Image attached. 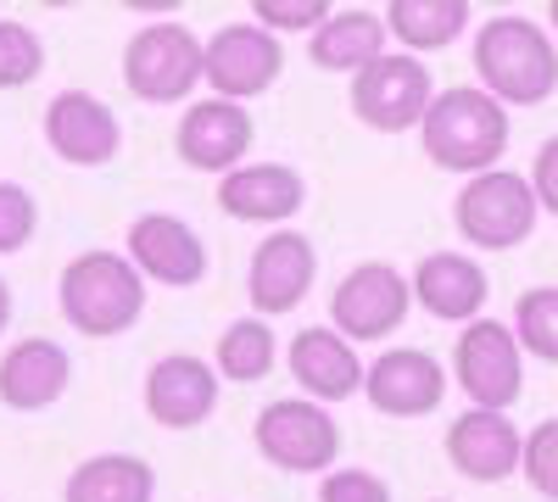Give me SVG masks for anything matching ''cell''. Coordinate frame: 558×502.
<instances>
[{
    "label": "cell",
    "instance_id": "4dcf8cb0",
    "mask_svg": "<svg viewBox=\"0 0 558 502\" xmlns=\"http://www.w3.org/2000/svg\"><path fill=\"white\" fill-rule=\"evenodd\" d=\"M318 502H391V486L368 469H330L318 486Z\"/></svg>",
    "mask_w": 558,
    "mask_h": 502
},
{
    "label": "cell",
    "instance_id": "83f0119b",
    "mask_svg": "<svg viewBox=\"0 0 558 502\" xmlns=\"http://www.w3.org/2000/svg\"><path fill=\"white\" fill-rule=\"evenodd\" d=\"M520 469H525V480H531L547 502H558V419H542V425L525 436Z\"/></svg>",
    "mask_w": 558,
    "mask_h": 502
},
{
    "label": "cell",
    "instance_id": "d6986e66",
    "mask_svg": "<svg viewBox=\"0 0 558 502\" xmlns=\"http://www.w3.org/2000/svg\"><path fill=\"white\" fill-rule=\"evenodd\" d=\"M302 201H307V185L286 162H246L235 173H223L218 185V207L241 223H286L302 212Z\"/></svg>",
    "mask_w": 558,
    "mask_h": 502
},
{
    "label": "cell",
    "instance_id": "6da1fadb",
    "mask_svg": "<svg viewBox=\"0 0 558 502\" xmlns=\"http://www.w3.org/2000/svg\"><path fill=\"white\" fill-rule=\"evenodd\" d=\"M475 73L497 107H536L558 89L553 34L531 17H492L475 34Z\"/></svg>",
    "mask_w": 558,
    "mask_h": 502
},
{
    "label": "cell",
    "instance_id": "484cf974",
    "mask_svg": "<svg viewBox=\"0 0 558 502\" xmlns=\"http://www.w3.org/2000/svg\"><path fill=\"white\" fill-rule=\"evenodd\" d=\"M514 341H520V352H531L542 363H558V285H536V291L520 296Z\"/></svg>",
    "mask_w": 558,
    "mask_h": 502
},
{
    "label": "cell",
    "instance_id": "f546056e",
    "mask_svg": "<svg viewBox=\"0 0 558 502\" xmlns=\"http://www.w3.org/2000/svg\"><path fill=\"white\" fill-rule=\"evenodd\" d=\"M39 230V207L23 185L12 179H0V252H23Z\"/></svg>",
    "mask_w": 558,
    "mask_h": 502
},
{
    "label": "cell",
    "instance_id": "7402d4cb",
    "mask_svg": "<svg viewBox=\"0 0 558 502\" xmlns=\"http://www.w3.org/2000/svg\"><path fill=\"white\" fill-rule=\"evenodd\" d=\"M62 502H157V475L134 452H96L68 475Z\"/></svg>",
    "mask_w": 558,
    "mask_h": 502
},
{
    "label": "cell",
    "instance_id": "3957f363",
    "mask_svg": "<svg viewBox=\"0 0 558 502\" xmlns=\"http://www.w3.org/2000/svg\"><path fill=\"white\" fill-rule=\"evenodd\" d=\"M425 157L447 173H492V162L508 151V112L486 89H447L430 101L425 123Z\"/></svg>",
    "mask_w": 558,
    "mask_h": 502
},
{
    "label": "cell",
    "instance_id": "4316f807",
    "mask_svg": "<svg viewBox=\"0 0 558 502\" xmlns=\"http://www.w3.org/2000/svg\"><path fill=\"white\" fill-rule=\"evenodd\" d=\"M45 68V45L28 23H0V89H23Z\"/></svg>",
    "mask_w": 558,
    "mask_h": 502
},
{
    "label": "cell",
    "instance_id": "5bb4252c",
    "mask_svg": "<svg viewBox=\"0 0 558 502\" xmlns=\"http://www.w3.org/2000/svg\"><path fill=\"white\" fill-rule=\"evenodd\" d=\"M45 140H51V151L73 168H101L118 157V112L107 101H96L89 89H62V96L45 107Z\"/></svg>",
    "mask_w": 558,
    "mask_h": 502
},
{
    "label": "cell",
    "instance_id": "836d02e7",
    "mask_svg": "<svg viewBox=\"0 0 558 502\" xmlns=\"http://www.w3.org/2000/svg\"><path fill=\"white\" fill-rule=\"evenodd\" d=\"M547 23H553V34H558V0H553V12H547Z\"/></svg>",
    "mask_w": 558,
    "mask_h": 502
},
{
    "label": "cell",
    "instance_id": "5b68a950",
    "mask_svg": "<svg viewBox=\"0 0 558 502\" xmlns=\"http://www.w3.org/2000/svg\"><path fill=\"white\" fill-rule=\"evenodd\" d=\"M123 84H129V96L151 101V107L184 101L202 84V39L173 17L146 23L123 51Z\"/></svg>",
    "mask_w": 558,
    "mask_h": 502
},
{
    "label": "cell",
    "instance_id": "cb8c5ba5",
    "mask_svg": "<svg viewBox=\"0 0 558 502\" xmlns=\"http://www.w3.org/2000/svg\"><path fill=\"white\" fill-rule=\"evenodd\" d=\"M386 34H397L408 51H447V45L470 28L463 0H391L386 7Z\"/></svg>",
    "mask_w": 558,
    "mask_h": 502
},
{
    "label": "cell",
    "instance_id": "8fae6325",
    "mask_svg": "<svg viewBox=\"0 0 558 502\" xmlns=\"http://www.w3.org/2000/svg\"><path fill=\"white\" fill-rule=\"evenodd\" d=\"M129 262H134L140 280L191 291V285H202V273H207V246H202V235L184 218H173V212H140L129 223Z\"/></svg>",
    "mask_w": 558,
    "mask_h": 502
},
{
    "label": "cell",
    "instance_id": "7a4b0ae2",
    "mask_svg": "<svg viewBox=\"0 0 558 502\" xmlns=\"http://www.w3.org/2000/svg\"><path fill=\"white\" fill-rule=\"evenodd\" d=\"M62 318L78 335H123L146 313V280L123 252H84L62 268Z\"/></svg>",
    "mask_w": 558,
    "mask_h": 502
},
{
    "label": "cell",
    "instance_id": "d6a6232c",
    "mask_svg": "<svg viewBox=\"0 0 558 502\" xmlns=\"http://www.w3.org/2000/svg\"><path fill=\"white\" fill-rule=\"evenodd\" d=\"M7 318H12V291H7V280H0V330H7Z\"/></svg>",
    "mask_w": 558,
    "mask_h": 502
},
{
    "label": "cell",
    "instance_id": "8992f818",
    "mask_svg": "<svg viewBox=\"0 0 558 502\" xmlns=\"http://www.w3.org/2000/svg\"><path fill=\"white\" fill-rule=\"evenodd\" d=\"M252 441H257L263 458L286 475H318V469H330L336 452H341V430L330 419V407H318L307 396L268 402L252 425Z\"/></svg>",
    "mask_w": 558,
    "mask_h": 502
},
{
    "label": "cell",
    "instance_id": "f1b7e54d",
    "mask_svg": "<svg viewBox=\"0 0 558 502\" xmlns=\"http://www.w3.org/2000/svg\"><path fill=\"white\" fill-rule=\"evenodd\" d=\"M324 17H330V7L324 0H252V23L263 34H313Z\"/></svg>",
    "mask_w": 558,
    "mask_h": 502
},
{
    "label": "cell",
    "instance_id": "9c48e42d",
    "mask_svg": "<svg viewBox=\"0 0 558 502\" xmlns=\"http://www.w3.org/2000/svg\"><path fill=\"white\" fill-rule=\"evenodd\" d=\"M279 73H286V51L257 23H223L202 45V78L213 84V101L241 107L246 96H263Z\"/></svg>",
    "mask_w": 558,
    "mask_h": 502
},
{
    "label": "cell",
    "instance_id": "7c38bea8",
    "mask_svg": "<svg viewBox=\"0 0 558 502\" xmlns=\"http://www.w3.org/2000/svg\"><path fill=\"white\" fill-rule=\"evenodd\" d=\"M363 391H368V402H375L386 419H425L447 396V375H441V363L430 352L397 346V352L375 357L363 369Z\"/></svg>",
    "mask_w": 558,
    "mask_h": 502
},
{
    "label": "cell",
    "instance_id": "d4e9b609",
    "mask_svg": "<svg viewBox=\"0 0 558 502\" xmlns=\"http://www.w3.org/2000/svg\"><path fill=\"white\" fill-rule=\"evenodd\" d=\"M274 330L263 318H235L223 335H218V375L235 380V385H252L274 369Z\"/></svg>",
    "mask_w": 558,
    "mask_h": 502
},
{
    "label": "cell",
    "instance_id": "ac0fdd59",
    "mask_svg": "<svg viewBox=\"0 0 558 502\" xmlns=\"http://www.w3.org/2000/svg\"><path fill=\"white\" fill-rule=\"evenodd\" d=\"M413 302L425 307L430 318H447V325H475L486 307V268L463 252H430L425 262L413 268Z\"/></svg>",
    "mask_w": 558,
    "mask_h": 502
},
{
    "label": "cell",
    "instance_id": "277c9868",
    "mask_svg": "<svg viewBox=\"0 0 558 502\" xmlns=\"http://www.w3.org/2000/svg\"><path fill=\"white\" fill-rule=\"evenodd\" d=\"M536 196H531V179L508 173V168H492V173H475L470 185L458 191L452 201V218H458V235L481 246V252H514L531 241L536 230Z\"/></svg>",
    "mask_w": 558,
    "mask_h": 502
},
{
    "label": "cell",
    "instance_id": "2e32d148",
    "mask_svg": "<svg viewBox=\"0 0 558 502\" xmlns=\"http://www.w3.org/2000/svg\"><path fill=\"white\" fill-rule=\"evenodd\" d=\"M213 407H218V369H213V363H202L191 352L151 363V375H146V414L162 430H196V425H207Z\"/></svg>",
    "mask_w": 558,
    "mask_h": 502
},
{
    "label": "cell",
    "instance_id": "4fadbf2b",
    "mask_svg": "<svg viewBox=\"0 0 558 502\" xmlns=\"http://www.w3.org/2000/svg\"><path fill=\"white\" fill-rule=\"evenodd\" d=\"M313 273H318V257H313V241L296 235V230H274L257 252H252V268H246V296L263 318H279L307 302L313 291Z\"/></svg>",
    "mask_w": 558,
    "mask_h": 502
},
{
    "label": "cell",
    "instance_id": "ffe728a7",
    "mask_svg": "<svg viewBox=\"0 0 558 502\" xmlns=\"http://www.w3.org/2000/svg\"><path fill=\"white\" fill-rule=\"evenodd\" d=\"M73 380V357L45 341V335H28L17 341L7 357H0V402L17 407V414H39V407H51Z\"/></svg>",
    "mask_w": 558,
    "mask_h": 502
},
{
    "label": "cell",
    "instance_id": "e0dca14e",
    "mask_svg": "<svg viewBox=\"0 0 558 502\" xmlns=\"http://www.w3.org/2000/svg\"><path fill=\"white\" fill-rule=\"evenodd\" d=\"M520 446L525 436L514 430L508 414H486V407H470V414H458L452 430H447V458L463 480H508L520 469Z\"/></svg>",
    "mask_w": 558,
    "mask_h": 502
},
{
    "label": "cell",
    "instance_id": "1f68e13d",
    "mask_svg": "<svg viewBox=\"0 0 558 502\" xmlns=\"http://www.w3.org/2000/svg\"><path fill=\"white\" fill-rule=\"evenodd\" d=\"M531 196H536V207H547V212L558 218V134L536 151V168H531Z\"/></svg>",
    "mask_w": 558,
    "mask_h": 502
},
{
    "label": "cell",
    "instance_id": "603a6c76",
    "mask_svg": "<svg viewBox=\"0 0 558 502\" xmlns=\"http://www.w3.org/2000/svg\"><path fill=\"white\" fill-rule=\"evenodd\" d=\"M307 57L324 73H357L375 57H386V23L375 12H330L313 28Z\"/></svg>",
    "mask_w": 558,
    "mask_h": 502
},
{
    "label": "cell",
    "instance_id": "ba28073f",
    "mask_svg": "<svg viewBox=\"0 0 558 502\" xmlns=\"http://www.w3.org/2000/svg\"><path fill=\"white\" fill-rule=\"evenodd\" d=\"M452 375L463 385L475 407L486 414H502V407H514L520 391H525V352L514 341V330L497 325V318H475V325H463L458 346H452Z\"/></svg>",
    "mask_w": 558,
    "mask_h": 502
},
{
    "label": "cell",
    "instance_id": "9a60e30c",
    "mask_svg": "<svg viewBox=\"0 0 558 502\" xmlns=\"http://www.w3.org/2000/svg\"><path fill=\"white\" fill-rule=\"evenodd\" d=\"M252 112L235 107V101H196L184 112L173 146H179V162L196 168V173H235L241 157L252 151Z\"/></svg>",
    "mask_w": 558,
    "mask_h": 502
},
{
    "label": "cell",
    "instance_id": "30bf717a",
    "mask_svg": "<svg viewBox=\"0 0 558 502\" xmlns=\"http://www.w3.org/2000/svg\"><path fill=\"white\" fill-rule=\"evenodd\" d=\"M408 302L413 291L391 262H357L330 296V318H336L330 330L341 341H386L408 318Z\"/></svg>",
    "mask_w": 558,
    "mask_h": 502
},
{
    "label": "cell",
    "instance_id": "52a82bcc",
    "mask_svg": "<svg viewBox=\"0 0 558 502\" xmlns=\"http://www.w3.org/2000/svg\"><path fill=\"white\" fill-rule=\"evenodd\" d=\"M430 101H436L430 68L408 51H386L352 73V112L357 123L380 128V134H402L413 123H425Z\"/></svg>",
    "mask_w": 558,
    "mask_h": 502
},
{
    "label": "cell",
    "instance_id": "44dd1931",
    "mask_svg": "<svg viewBox=\"0 0 558 502\" xmlns=\"http://www.w3.org/2000/svg\"><path fill=\"white\" fill-rule=\"evenodd\" d=\"M291 375L307 391V402H347L352 391H363V363L352 352V341H341L330 325H313L291 341Z\"/></svg>",
    "mask_w": 558,
    "mask_h": 502
}]
</instances>
